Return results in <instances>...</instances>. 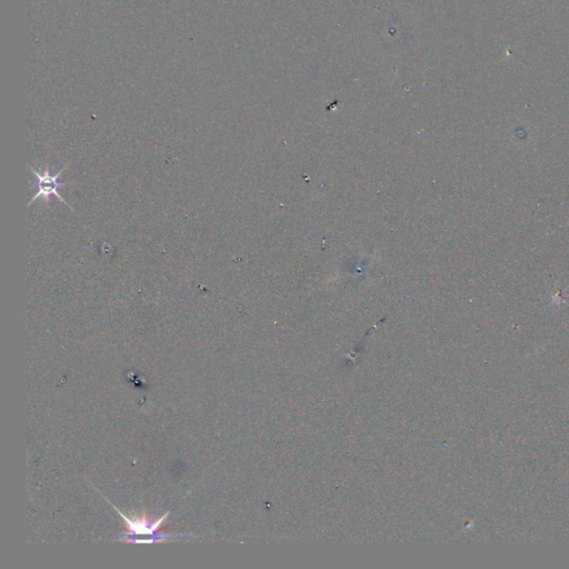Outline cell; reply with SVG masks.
<instances>
[{
	"label": "cell",
	"instance_id": "obj_2",
	"mask_svg": "<svg viewBox=\"0 0 569 569\" xmlns=\"http://www.w3.org/2000/svg\"><path fill=\"white\" fill-rule=\"evenodd\" d=\"M110 505H112V508L119 513L121 518L127 522V528H128V534H127V535H154L157 530L162 527L164 520L168 517V515L170 514V512H167L162 518L157 520L156 522H152L147 520L146 516L138 518H128L125 514H123L119 509L116 508L112 503H110Z\"/></svg>",
	"mask_w": 569,
	"mask_h": 569
},
{
	"label": "cell",
	"instance_id": "obj_1",
	"mask_svg": "<svg viewBox=\"0 0 569 569\" xmlns=\"http://www.w3.org/2000/svg\"><path fill=\"white\" fill-rule=\"evenodd\" d=\"M68 166L69 164H66L65 167L59 170L56 175H50L49 168L48 167H46V169H44L42 173H40V172H37L35 168L30 167V170H32L35 177L38 179V191L35 193V196L32 197V200L29 201L27 206H30L32 203L36 201V199L40 198L44 199V201L48 203V201H49V197L54 195V196L57 197L61 203H64L66 206H68L71 210H73V207L61 196V193H58V189L66 186L65 184L58 183V178L61 177V174L68 168Z\"/></svg>",
	"mask_w": 569,
	"mask_h": 569
}]
</instances>
